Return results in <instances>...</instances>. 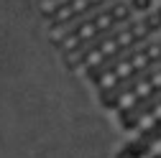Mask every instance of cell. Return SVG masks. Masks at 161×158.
Instances as JSON below:
<instances>
[{
    "label": "cell",
    "mask_w": 161,
    "mask_h": 158,
    "mask_svg": "<svg viewBox=\"0 0 161 158\" xmlns=\"http://www.w3.org/2000/svg\"><path fill=\"white\" fill-rule=\"evenodd\" d=\"M130 5H133L136 10H148V8H151V0H130Z\"/></svg>",
    "instance_id": "cell-1"
}]
</instances>
